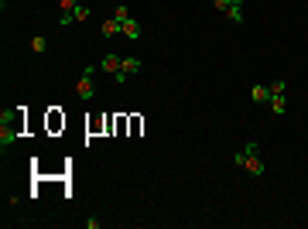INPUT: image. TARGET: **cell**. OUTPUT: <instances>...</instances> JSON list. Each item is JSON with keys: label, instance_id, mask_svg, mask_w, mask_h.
<instances>
[{"label": "cell", "instance_id": "6da1fadb", "mask_svg": "<svg viewBox=\"0 0 308 229\" xmlns=\"http://www.w3.org/2000/svg\"><path fill=\"white\" fill-rule=\"evenodd\" d=\"M233 164H236V168H243L247 174H253V178H260V174L267 171V164L260 161V144H257V140H247L240 151L233 154Z\"/></svg>", "mask_w": 308, "mask_h": 229}, {"label": "cell", "instance_id": "7a4b0ae2", "mask_svg": "<svg viewBox=\"0 0 308 229\" xmlns=\"http://www.w3.org/2000/svg\"><path fill=\"white\" fill-rule=\"evenodd\" d=\"M76 96L79 99H86V103H89V99H93V96H96V86H93V76H82L76 82Z\"/></svg>", "mask_w": 308, "mask_h": 229}, {"label": "cell", "instance_id": "3957f363", "mask_svg": "<svg viewBox=\"0 0 308 229\" xmlns=\"http://www.w3.org/2000/svg\"><path fill=\"white\" fill-rule=\"evenodd\" d=\"M120 65H123V58H120V55H103V58H99V69H103V72H110V76L120 72Z\"/></svg>", "mask_w": 308, "mask_h": 229}, {"label": "cell", "instance_id": "277c9868", "mask_svg": "<svg viewBox=\"0 0 308 229\" xmlns=\"http://www.w3.org/2000/svg\"><path fill=\"white\" fill-rule=\"evenodd\" d=\"M267 110H270V113H277V116H284V110H288V103H284V93H270Z\"/></svg>", "mask_w": 308, "mask_h": 229}, {"label": "cell", "instance_id": "5b68a950", "mask_svg": "<svg viewBox=\"0 0 308 229\" xmlns=\"http://www.w3.org/2000/svg\"><path fill=\"white\" fill-rule=\"evenodd\" d=\"M116 31H123V24H120L116 18H106L103 24H99V35H103V38H113Z\"/></svg>", "mask_w": 308, "mask_h": 229}, {"label": "cell", "instance_id": "8992f818", "mask_svg": "<svg viewBox=\"0 0 308 229\" xmlns=\"http://www.w3.org/2000/svg\"><path fill=\"white\" fill-rule=\"evenodd\" d=\"M120 72L130 79V76H137L140 72V58H123V65H120Z\"/></svg>", "mask_w": 308, "mask_h": 229}, {"label": "cell", "instance_id": "52a82bcc", "mask_svg": "<svg viewBox=\"0 0 308 229\" xmlns=\"http://www.w3.org/2000/svg\"><path fill=\"white\" fill-rule=\"evenodd\" d=\"M123 35H127L130 41H137V38H140V24H137L134 18H130V21H123Z\"/></svg>", "mask_w": 308, "mask_h": 229}, {"label": "cell", "instance_id": "ba28073f", "mask_svg": "<svg viewBox=\"0 0 308 229\" xmlns=\"http://www.w3.org/2000/svg\"><path fill=\"white\" fill-rule=\"evenodd\" d=\"M250 96H253V103H267L270 99V86H253Z\"/></svg>", "mask_w": 308, "mask_h": 229}, {"label": "cell", "instance_id": "9c48e42d", "mask_svg": "<svg viewBox=\"0 0 308 229\" xmlns=\"http://www.w3.org/2000/svg\"><path fill=\"white\" fill-rule=\"evenodd\" d=\"M226 18H230L233 24H243V7H230V11H226Z\"/></svg>", "mask_w": 308, "mask_h": 229}, {"label": "cell", "instance_id": "30bf717a", "mask_svg": "<svg viewBox=\"0 0 308 229\" xmlns=\"http://www.w3.org/2000/svg\"><path fill=\"white\" fill-rule=\"evenodd\" d=\"M72 21H76V14H72V11H62V18H58V28H69Z\"/></svg>", "mask_w": 308, "mask_h": 229}, {"label": "cell", "instance_id": "8fae6325", "mask_svg": "<svg viewBox=\"0 0 308 229\" xmlns=\"http://www.w3.org/2000/svg\"><path fill=\"white\" fill-rule=\"evenodd\" d=\"M113 18L120 21V24H123V21H130V11H127V7L120 4V7H116V11H113Z\"/></svg>", "mask_w": 308, "mask_h": 229}, {"label": "cell", "instance_id": "7c38bea8", "mask_svg": "<svg viewBox=\"0 0 308 229\" xmlns=\"http://www.w3.org/2000/svg\"><path fill=\"white\" fill-rule=\"evenodd\" d=\"M48 48V38H31V52H45Z\"/></svg>", "mask_w": 308, "mask_h": 229}, {"label": "cell", "instance_id": "4fadbf2b", "mask_svg": "<svg viewBox=\"0 0 308 229\" xmlns=\"http://www.w3.org/2000/svg\"><path fill=\"white\" fill-rule=\"evenodd\" d=\"M72 14H76V21H89V7H82V4H79Z\"/></svg>", "mask_w": 308, "mask_h": 229}, {"label": "cell", "instance_id": "5bb4252c", "mask_svg": "<svg viewBox=\"0 0 308 229\" xmlns=\"http://www.w3.org/2000/svg\"><path fill=\"white\" fill-rule=\"evenodd\" d=\"M284 89H288V82H281V79L270 82V93H284Z\"/></svg>", "mask_w": 308, "mask_h": 229}, {"label": "cell", "instance_id": "9a60e30c", "mask_svg": "<svg viewBox=\"0 0 308 229\" xmlns=\"http://www.w3.org/2000/svg\"><path fill=\"white\" fill-rule=\"evenodd\" d=\"M212 7H216V11H223V14H226V11H230V0H212Z\"/></svg>", "mask_w": 308, "mask_h": 229}, {"label": "cell", "instance_id": "2e32d148", "mask_svg": "<svg viewBox=\"0 0 308 229\" xmlns=\"http://www.w3.org/2000/svg\"><path fill=\"white\" fill-rule=\"evenodd\" d=\"M58 4H62V11H76V7H79L76 0H58Z\"/></svg>", "mask_w": 308, "mask_h": 229}, {"label": "cell", "instance_id": "e0dca14e", "mask_svg": "<svg viewBox=\"0 0 308 229\" xmlns=\"http://www.w3.org/2000/svg\"><path fill=\"white\" fill-rule=\"evenodd\" d=\"M230 7H243V0H230Z\"/></svg>", "mask_w": 308, "mask_h": 229}]
</instances>
